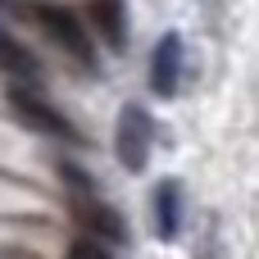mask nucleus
I'll return each mask as SVG.
<instances>
[{
  "label": "nucleus",
  "mask_w": 259,
  "mask_h": 259,
  "mask_svg": "<svg viewBox=\"0 0 259 259\" xmlns=\"http://www.w3.org/2000/svg\"><path fill=\"white\" fill-rule=\"evenodd\" d=\"M73 219H77V228H82L91 241H100V246H123V241H127L123 214H118L114 205H105L96 191H91V196H73Z\"/></svg>",
  "instance_id": "obj_4"
},
{
  "label": "nucleus",
  "mask_w": 259,
  "mask_h": 259,
  "mask_svg": "<svg viewBox=\"0 0 259 259\" xmlns=\"http://www.w3.org/2000/svg\"><path fill=\"white\" fill-rule=\"evenodd\" d=\"M178 87H182V36L164 32L150 50V91L159 100H173Z\"/></svg>",
  "instance_id": "obj_5"
},
{
  "label": "nucleus",
  "mask_w": 259,
  "mask_h": 259,
  "mask_svg": "<svg viewBox=\"0 0 259 259\" xmlns=\"http://www.w3.org/2000/svg\"><path fill=\"white\" fill-rule=\"evenodd\" d=\"M27 9H32V18L41 23V32H46L73 64L96 68V46H91V32H87V18H82V14H73L68 5H50V0H36V5H27Z\"/></svg>",
  "instance_id": "obj_1"
},
{
  "label": "nucleus",
  "mask_w": 259,
  "mask_h": 259,
  "mask_svg": "<svg viewBox=\"0 0 259 259\" xmlns=\"http://www.w3.org/2000/svg\"><path fill=\"white\" fill-rule=\"evenodd\" d=\"M150 146H155V118L146 105H123L118 123H114V155L127 173H146L150 164Z\"/></svg>",
  "instance_id": "obj_3"
},
{
  "label": "nucleus",
  "mask_w": 259,
  "mask_h": 259,
  "mask_svg": "<svg viewBox=\"0 0 259 259\" xmlns=\"http://www.w3.org/2000/svg\"><path fill=\"white\" fill-rule=\"evenodd\" d=\"M155 228H159V241H173L182 232V182L178 178H164L155 187Z\"/></svg>",
  "instance_id": "obj_7"
},
{
  "label": "nucleus",
  "mask_w": 259,
  "mask_h": 259,
  "mask_svg": "<svg viewBox=\"0 0 259 259\" xmlns=\"http://www.w3.org/2000/svg\"><path fill=\"white\" fill-rule=\"evenodd\" d=\"M68 259H114L100 241H91V237H77L73 246H68Z\"/></svg>",
  "instance_id": "obj_10"
},
{
  "label": "nucleus",
  "mask_w": 259,
  "mask_h": 259,
  "mask_svg": "<svg viewBox=\"0 0 259 259\" xmlns=\"http://www.w3.org/2000/svg\"><path fill=\"white\" fill-rule=\"evenodd\" d=\"M59 173H64V182H68L77 196H91V191H96V178H91V173H82L73 159H59Z\"/></svg>",
  "instance_id": "obj_9"
},
{
  "label": "nucleus",
  "mask_w": 259,
  "mask_h": 259,
  "mask_svg": "<svg viewBox=\"0 0 259 259\" xmlns=\"http://www.w3.org/2000/svg\"><path fill=\"white\" fill-rule=\"evenodd\" d=\"M87 23L100 32V41L109 50L127 46V9H123V0H87Z\"/></svg>",
  "instance_id": "obj_6"
},
{
  "label": "nucleus",
  "mask_w": 259,
  "mask_h": 259,
  "mask_svg": "<svg viewBox=\"0 0 259 259\" xmlns=\"http://www.w3.org/2000/svg\"><path fill=\"white\" fill-rule=\"evenodd\" d=\"M205 259H219V237L209 232V241H205Z\"/></svg>",
  "instance_id": "obj_11"
},
{
  "label": "nucleus",
  "mask_w": 259,
  "mask_h": 259,
  "mask_svg": "<svg viewBox=\"0 0 259 259\" xmlns=\"http://www.w3.org/2000/svg\"><path fill=\"white\" fill-rule=\"evenodd\" d=\"M5 100H9V109H14L32 132H46V137H59V141H68V146H82V132L68 123V114H59L32 82H9Z\"/></svg>",
  "instance_id": "obj_2"
},
{
  "label": "nucleus",
  "mask_w": 259,
  "mask_h": 259,
  "mask_svg": "<svg viewBox=\"0 0 259 259\" xmlns=\"http://www.w3.org/2000/svg\"><path fill=\"white\" fill-rule=\"evenodd\" d=\"M0 68H5L14 82H36V77H41V64H36V55H32L23 41H14L5 27H0Z\"/></svg>",
  "instance_id": "obj_8"
}]
</instances>
